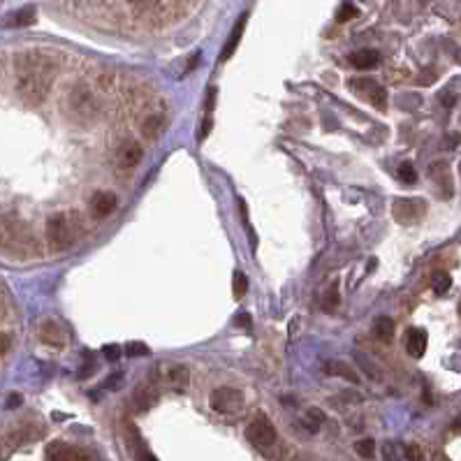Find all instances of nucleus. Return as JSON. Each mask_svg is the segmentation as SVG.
<instances>
[{"label":"nucleus","instance_id":"nucleus-26","mask_svg":"<svg viewBox=\"0 0 461 461\" xmlns=\"http://www.w3.org/2000/svg\"><path fill=\"white\" fill-rule=\"evenodd\" d=\"M399 179L403 181V184H415L417 181V172L415 167H412V162H401V167H399Z\"/></svg>","mask_w":461,"mask_h":461},{"label":"nucleus","instance_id":"nucleus-22","mask_svg":"<svg viewBox=\"0 0 461 461\" xmlns=\"http://www.w3.org/2000/svg\"><path fill=\"white\" fill-rule=\"evenodd\" d=\"M123 353L128 357H147V355H151V348L142 341H128L123 348Z\"/></svg>","mask_w":461,"mask_h":461},{"label":"nucleus","instance_id":"nucleus-20","mask_svg":"<svg viewBox=\"0 0 461 461\" xmlns=\"http://www.w3.org/2000/svg\"><path fill=\"white\" fill-rule=\"evenodd\" d=\"M329 371L332 373H336V375H341V378H345V380H350V383H360V375H357L353 369L348 366V364H343V362H332L329 364Z\"/></svg>","mask_w":461,"mask_h":461},{"label":"nucleus","instance_id":"nucleus-12","mask_svg":"<svg viewBox=\"0 0 461 461\" xmlns=\"http://www.w3.org/2000/svg\"><path fill=\"white\" fill-rule=\"evenodd\" d=\"M142 155H144V151H142V147H139L137 142H132V139H130V142H123L119 147V165L132 169V167L139 165Z\"/></svg>","mask_w":461,"mask_h":461},{"label":"nucleus","instance_id":"nucleus-2","mask_svg":"<svg viewBox=\"0 0 461 461\" xmlns=\"http://www.w3.org/2000/svg\"><path fill=\"white\" fill-rule=\"evenodd\" d=\"M84 221L77 211H58L47 221V241L53 251L75 246L84 234Z\"/></svg>","mask_w":461,"mask_h":461},{"label":"nucleus","instance_id":"nucleus-33","mask_svg":"<svg viewBox=\"0 0 461 461\" xmlns=\"http://www.w3.org/2000/svg\"><path fill=\"white\" fill-rule=\"evenodd\" d=\"M19 403H21V397H19V394H12V397H10V406H19Z\"/></svg>","mask_w":461,"mask_h":461},{"label":"nucleus","instance_id":"nucleus-17","mask_svg":"<svg viewBox=\"0 0 461 461\" xmlns=\"http://www.w3.org/2000/svg\"><path fill=\"white\" fill-rule=\"evenodd\" d=\"M373 336L378 338V341H383V343H390L392 336H394V323H392V320L385 318V315L375 318V323H373Z\"/></svg>","mask_w":461,"mask_h":461},{"label":"nucleus","instance_id":"nucleus-29","mask_svg":"<svg viewBox=\"0 0 461 461\" xmlns=\"http://www.w3.org/2000/svg\"><path fill=\"white\" fill-rule=\"evenodd\" d=\"M10 345H12V336L8 332L0 334V355H3V360L10 355Z\"/></svg>","mask_w":461,"mask_h":461},{"label":"nucleus","instance_id":"nucleus-32","mask_svg":"<svg viewBox=\"0 0 461 461\" xmlns=\"http://www.w3.org/2000/svg\"><path fill=\"white\" fill-rule=\"evenodd\" d=\"M132 8H149L151 3H155V0H128Z\"/></svg>","mask_w":461,"mask_h":461},{"label":"nucleus","instance_id":"nucleus-11","mask_svg":"<svg viewBox=\"0 0 461 461\" xmlns=\"http://www.w3.org/2000/svg\"><path fill=\"white\" fill-rule=\"evenodd\" d=\"M427 345H429L427 332H424L422 327H410L408 334H406V350H408V355L420 360V357L427 353Z\"/></svg>","mask_w":461,"mask_h":461},{"label":"nucleus","instance_id":"nucleus-16","mask_svg":"<svg viewBox=\"0 0 461 461\" xmlns=\"http://www.w3.org/2000/svg\"><path fill=\"white\" fill-rule=\"evenodd\" d=\"M246 19H248V14H241L239 16V21H236V26L232 28V33H229V38H227L225 49L221 51V60H229V58H232V53L236 51V47H239V42H241V35H244Z\"/></svg>","mask_w":461,"mask_h":461},{"label":"nucleus","instance_id":"nucleus-24","mask_svg":"<svg viewBox=\"0 0 461 461\" xmlns=\"http://www.w3.org/2000/svg\"><path fill=\"white\" fill-rule=\"evenodd\" d=\"M355 452L360 454L362 459H371L375 454V443L371 438H364V440H357L355 443Z\"/></svg>","mask_w":461,"mask_h":461},{"label":"nucleus","instance_id":"nucleus-7","mask_svg":"<svg viewBox=\"0 0 461 461\" xmlns=\"http://www.w3.org/2000/svg\"><path fill=\"white\" fill-rule=\"evenodd\" d=\"M162 383L167 390L181 394L190 383V371L184 364H167V366H162Z\"/></svg>","mask_w":461,"mask_h":461},{"label":"nucleus","instance_id":"nucleus-18","mask_svg":"<svg viewBox=\"0 0 461 461\" xmlns=\"http://www.w3.org/2000/svg\"><path fill=\"white\" fill-rule=\"evenodd\" d=\"M301 424H304L311 434H318L320 427L325 424V412L320 408H306L304 415H301Z\"/></svg>","mask_w":461,"mask_h":461},{"label":"nucleus","instance_id":"nucleus-13","mask_svg":"<svg viewBox=\"0 0 461 461\" xmlns=\"http://www.w3.org/2000/svg\"><path fill=\"white\" fill-rule=\"evenodd\" d=\"M40 338L47 345H53V348H63L65 345V332L60 329V325L53 323V320H45V323L40 325Z\"/></svg>","mask_w":461,"mask_h":461},{"label":"nucleus","instance_id":"nucleus-15","mask_svg":"<svg viewBox=\"0 0 461 461\" xmlns=\"http://www.w3.org/2000/svg\"><path fill=\"white\" fill-rule=\"evenodd\" d=\"M348 63L353 65L355 70H373L375 65L380 63V53L373 49H360L348 56Z\"/></svg>","mask_w":461,"mask_h":461},{"label":"nucleus","instance_id":"nucleus-28","mask_svg":"<svg viewBox=\"0 0 461 461\" xmlns=\"http://www.w3.org/2000/svg\"><path fill=\"white\" fill-rule=\"evenodd\" d=\"M403 459L420 461V459H424V450H422L420 445H415V443H410V445L403 447Z\"/></svg>","mask_w":461,"mask_h":461},{"label":"nucleus","instance_id":"nucleus-19","mask_svg":"<svg viewBox=\"0 0 461 461\" xmlns=\"http://www.w3.org/2000/svg\"><path fill=\"white\" fill-rule=\"evenodd\" d=\"M35 16H38V10L33 5H26V8H21L10 16V26H30L35 21Z\"/></svg>","mask_w":461,"mask_h":461},{"label":"nucleus","instance_id":"nucleus-1","mask_svg":"<svg viewBox=\"0 0 461 461\" xmlns=\"http://www.w3.org/2000/svg\"><path fill=\"white\" fill-rule=\"evenodd\" d=\"M16 95L28 107H38L47 100L56 79V63L42 51H23L14 58Z\"/></svg>","mask_w":461,"mask_h":461},{"label":"nucleus","instance_id":"nucleus-4","mask_svg":"<svg viewBox=\"0 0 461 461\" xmlns=\"http://www.w3.org/2000/svg\"><path fill=\"white\" fill-rule=\"evenodd\" d=\"M209 406H211V410H214L216 415L234 417V415H239V412L244 410L246 399H244V392L234 390V387H216V390L211 392V397H209Z\"/></svg>","mask_w":461,"mask_h":461},{"label":"nucleus","instance_id":"nucleus-6","mask_svg":"<svg viewBox=\"0 0 461 461\" xmlns=\"http://www.w3.org/2000/svg\"><path fill=\"white\" fill-rule=\"evenodd\" d=\"M348 88L353 90L357 98L371 102L375 109H380V112H385L387 109V90L380 86L378 82H373V79L369 77H360V79H350L348 82Z\"/></svg>","mask_w":461,"mask_h":461},{"label":"nucleus","instance_id":"nucleus-25","mask_svg":"<svg viewBox=\"0 0 461 461\" xmlns=\"http://www.w3.org/2000/svg\"><path fill=\"white\" fill-rule=\"evenodd\" d=\"M162 123H165V119L162 116H151V119H147V123H144V135L147 137H158V132L162 130Z\"/></svg>","mask_w":461,"mask_h":461},{"label":"nucleus","instance_id":"nucleus-5","mask_svg":"<svg viewBox=\"0 0 461 461\" xmlns=\"http://www.w3.org/2000/svg\"><path fill=\"white\" fill-rule=\"evenodd\" d=\"M276 427L274 422L269 420L266 415H256L251 422H248L246 427V440L251 443L253 447H258V450H269V447L276 445Z\"/></svg>","mask_w":461,"mask_h":461},{"label":"nucleus","instance_id":"nucleus-31","mask_svg":"<svg viewBox=\"0 0 461 461\" xmlns=\"http://www.w3.org/2000/svg\"><path fill=\"white\" fill-rule=\"evenodd\" d=\"M102 353H105L107 360H112V362H114V360H119V357H121V355H119V353H121V348H119V345H114V343H112V345H105V348H102Z\"/></svg>","mask_w":461,"mask_h":461},{"label":"nucleus","instance_id":"nucleus-8","mask_svg":"<svg viewBox=\"0 0 461 461\" xmlns=\"http://www.w3.org/2000/svg\"><path fill=\"white\" fill-rule=\"evenodd\" d=\"M158 401H160V390H158V385L153 383V380L137 385L135 392H132V403H135V408L139 412L151 410Z\"/></svg>","mask_w":461,"mask_h":461},{"label":"nucleus","instance_id":"nucleus-30","mask_svg":"<svg viewBox=\"0 0 461 461\" xmlns=\"http://www.w3.org/2000/svg\"><path fill=\"white\" fill-rule=\"evenodd\" d=\"M211 125H214V121H211V116H206V119H204V123H202V128H199V135H197V139H199V142H204V139L209 137V132H211Z\"/></svg>","mask_w":461,"mask_h":461},{"label":"nucleus","instance_id":"nucleus-14","mask_svg":"<svg viewBox=\"0 0 461 461\" xmlns=\"http://www.w3.org/2000/svg\"><path fill=\"white\" fill-rule=\"evenodd\" d=\"M114 209H116V195L114 192H95L90 199V211L98 218H107Z\"/></svg>","mask_w":461,"mask_h":461},{"label":"nucleus","instance_id":"nucleus-3","mask_svg":"<svg viewBox=\"0 0 461 461\" xmlns=\"http://www.w3.org/2000/svg\"><path fill=\"white\" fill-rule=\"evenodd\" d=\"M3 248L8 256L14 258H33L38 256V239L30 232L28 225L14 221L10 223V218H5L3 225Z\"/></svg>","mask_w":461,"mask_h":461},{"label":"nucleus","instance_id":"nucleus-27","mask_svg":"<svg viewBox=\"0 0 461 461\" xmlns=\"http://www.w3.org/2000/svg\"><path fill=\"white\" fill-rule=\"evenodd\" d=\"M246 290H248V278H246V274L236 271V274H234V288H232V292H234L236 299H241V297L246 295Z\"/></svg>","mask_w":461,"mask_h":461},{"label":"nucleus","instance_id":"nucleus-34","mask_svg":"<svg viewBox=\"0 0 461 461\" xmlns=\"http://www.w3.org/2000/svg\"><path fill=\"white\" fill-rule=\"evenodd\" d=\"M459 313H461V304H459Z\"/></svg>","mask_w":461,"mask_h":461},{"label":"nucleus","instance_id":"nucleus-10","mask_svg":"<svg viewBox=\"0 0 461 461\" xmlns=\"http://www.w3.org/2000/svg\"><path fill=\"white\" fill-rule=\"evenodd\" d=\"M424 202H420V199H401V202L394 204V218H397L399 223H412L417 221L422 214H424Z\"/></svg>","mask_w":461,"mask_h":461},{"label":"nucleus","instance_id":"nucleus-23","mask_svg":"<svg viewBox=\"0 0 461 461\" xmlns=\"http://www.w3.org/2000/svg\"><path fill=\"white\" fill-rule=\"evenodd\" d=\"M357 14H360V10H357L353 3H348V0H345V3H343L341 8H338V12H336V21H338V23H345V21L355 19Z\"/></svg>","mask_w":461,"mask_h":461},{"label":"nucleus","instance_id":"nucleus-9","mask_svg":"<svg viewBox=\"0 0 461 461\" xmlns=\"http://www.w3.org/2000/svg\"><path fill=\"white\" fill-rule=\"evenodd\" d=\"M45 457L47 459H56V461H86V459H90L86 452L77 450V447H72V445H68V443H63V440L49 443V445H47V450H45Z\"/></svg>","mask_w":461,"mask_h":461},{"label":"nucleus","instance_id":"nucleus-21","mask_svg":"<svg viewBox=\"0 0 461 461\" xmlns=\"http://www.w3.org/2000/svg\"><path fill=\"white\" fill-rule=\"evenodd\" d=\"M432 285H434V292L436 295H445L447 290L452 288V278H450V274H447V271H436Z\"/></svg>","mask_w":461,"mask_h":461}]
</instances>
